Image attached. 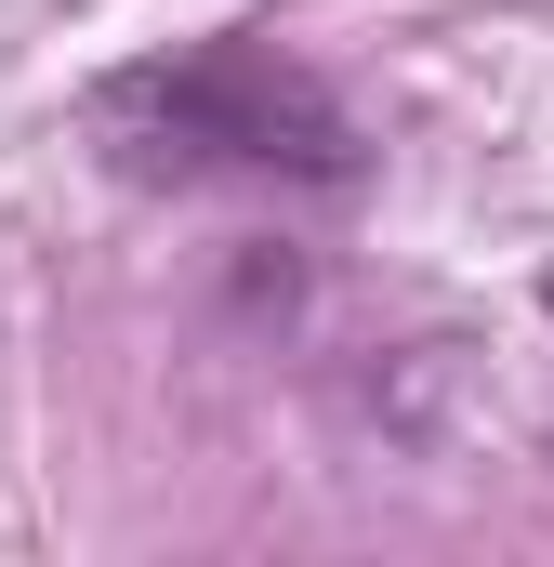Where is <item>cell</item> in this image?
Instances as JSON below:
<instances>
[{
	"mask_svg": "<svg viewBox=\"0 0 554 567\" xmlns=\"http://www.w3.org/2000/svg\"><path fill=\"white\" fill-rule=\"evenodd\" d=\"M80 133L133 185H212V172L304 185V198H357L370 185V133L343 120V93L317 66H290L277 40H252V27L145 53V66H106L80 93Z\"/></svg>",
	"mask_w": 554,
	"mask_h": 567,
	"instance_id": "6da1fadb",
	"label": "cell"
},
{
	"mask_svg": "<svg viewBox=\"0 0 554 567\" xmlns=\"http://www.w3.org/2000/svg\"><path fill=\"white\" fill-rule=\"evenodd\" d=\"M542 317H554V265H542Z\"/></svg>",
	"mask_w": 554,
	"mask_h": 567,
	"instance_id": "7a4b0ae2",
	"label": "cell"
}]
</instances>
